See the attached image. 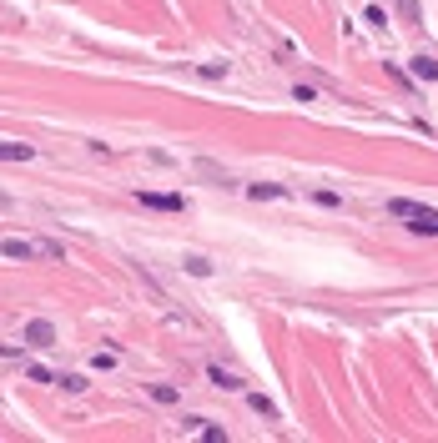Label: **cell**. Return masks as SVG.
Returning a JSON list of instances; mask_svg holds the SVG:
<instances>
[{"label":"cell","mask_w":438,"mask_h":443,"mask_svg":"<svg viewBox=\"0 0 438 443\" xmlns=\"http://www.w3.org/2000/svg\"><path fill=\"white\" fill-rule=\"evenodd\" d=\"M388 212L398 217V222H408V232H419V237H438V212H433V207L413 202V197H393Z\"/></svg>","instance_id":"1"},{"label":"cell","mask_w":438,"mask_h":443,"mask_svg":"<svg viewBox=\"0 0 438 443\" xmlns=\"http://www.w3.org/2000/svg\"><path fill=\"white\" fill-rule=\"evenodd\" d=\"M0 257H20V262H56L60 257V247L56 242H46V237H6L0 242Z\"/></svg>","instance_id":"2"},{"label":"cell","mask_w":438,"mask_h":443,"mask_svg":"<svg viewBox=\"0 0 438 443\" xmlns=\"http://www.w3.org/2000/svg\"><path fill=\"white\" fill-rule=\"evenodd\" d=\"M136 202L141 207H156V212H181V207H186L177 192H136Z\"/></svg>","instance_id":"3"},{"label":"cell","mask_w":438,"mask_h":443,"mask_svg":"<svg viewBox=\"0 0 438 443\" xmlns=\"http://www.w3.org/2000/svg\"><path fill=\"white\" fill-rule=\"evenodd\" d=\"M26 343H31V348H51V343H56V328H51L46 318H35V323L26 328Z\"/></svg>","instance_id":"4"},{"label":"cell","mask_w":438,"mask_h":443,"mask_svg":"<svg viewBox=\"0 0 438 443\" xmlns=\"http://www.w3.org/2000/svg\"><path fill=\"white\" fill-rule=\"evenodd\" d=\"M0 161H35V146H26V141H0Z\"/></svg>","instance_id":"5"},{"label":"cell","mask_w":438,"mask_h":443,"mask_svg":"<svg viewBox=\"0 0 438 443\" xmlns=\"http://www.w3.org/2000/svg\"><path fill=\"white\" fill-rule=\"evenodd\" d=\"M413 76L419 81H438V61L433 56H413Z\"/></svg>","instance_id":"6"},{"label":"cell","mask_w":438,"mask_h":443,"mask_svg":"<svg viewBox=\"0 0 438 443\" xmlns=\"http://www.w3.org/2000/svg\"><path fill=\"white\" fill-rule=\"evenodd\" d=\"M206 378H212V383H217V388H227V393H232V388H242V383H237V378H232V373H227V368H217V363H212V368H206Z\"/></svg>","instance_id":"7"},{"label":"cell","mask_w":438,"mask_h":443,"mask_svg":"<svg viewBox=\"0 0 438 443\" xmlns=\"http://www.w3.org/2000/svg\"><path fill=\"white\" fill-rule=\"evenodd\" d=\"M247 403H252L262 418H277V403H273V398H262V393H247Z\"/></svg>","instance_id":"8"},{"label":"cell","mask_w":438,"mask_h":443,"mask_svg":"<svg viewBox=\"0 0 438 443\" xmlns=\"http://www.w3.org/2000/svg\"><path fill=\"white\" fill-rule=\"evenodd\" d=\"M56 388H66V393H81V388H86V378H76V373H56Z\"/></svg>","instance_id":"9"},{"label":"cell","mask_w":438,"mask_h":443,"mask_svg":"<svg viewBox=\"0 0 438 443\" xmlns=\"http://www.w3.org/2000/svg\"><path fill=\"white\" fill-rule=\"evenodd\" d=\"M252 197H257V202H273V197H282V186H273V182H257V186H252Z\"/></svg>","instance_id":"10"},{"label":"cell","mask_w":438,"mask_h":443,"mask_svg":"<svg viewBox=\"0 0 438 443\" xmlns=\"http://www.w3.org/2000/svg\"><path fill=\"white\" fill-rule=\"evenodd\" d=\"M363 20H368V26H388V15H383V6H368V10H363Z\"/></svg>","instance_id":"11"},{"label":"cell","mask_w":438,"mask_h":443,"mask_svg":"<svg viewBox=\"0 0 438 443\" xmlns=\"http://www.w3.org/2000/svg\"><path fill=\"white\" fill-rule=\"evenodd\" d=\"M31 383H56V373L40 368V363H31Z\"/></svg>","instance_id":"12"},{"label":"cell","mask_w":438,"mask_h":443,"mask_svg":"<svg viewBox=\"0 0 438 443\" xmlns=\"http://www.w3.org/2000/svg\"><path fill=\"white\" fill-rule=\"evenodd\" d=\"M152 398H156V403H177V388H166V383L156 388V383H152Z\"/></svg>","instance_id":"13"},{"label":"cell","mask_w":438,"mask_h":443,"mask_svg":"<svg viewBox=\"0 0 438 443\" xmlns=\"http://www.w3.org/2000/svg\"><path fill=\"white\" fill-rule=\"evenodd\" d=\"M398 6H403V15H408V20H419V0H398Z\"/></svg>","instance_id":"14"}]
</instances>
